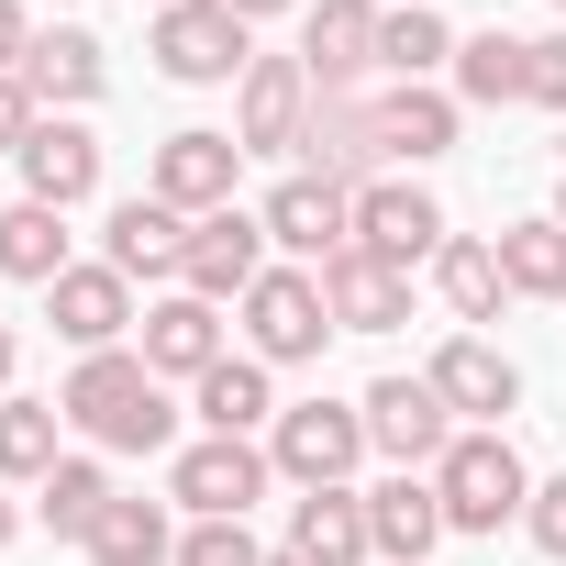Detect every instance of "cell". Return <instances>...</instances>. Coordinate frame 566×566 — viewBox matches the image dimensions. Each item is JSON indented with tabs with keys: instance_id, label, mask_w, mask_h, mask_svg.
<instances>
[{
	"instance_id": "1",
	"label": "cell",
	"mask_w": 566,
	"mask_h": 566,
	"mask_svg": "<svg viewBox=\"0 0 566 566\" xmlns=\"http://www.w3.org/2000/svg\"><path fill=\"white\" fill-rule=\"evenodd\" d=\"M56 411L90 433V444H112V455H156L167 433H178V411H167V389H156V367L145 356H78V378L56 389Z\"/></svg>"
},
{
	"instance_id": "2",
	"label": "cell",
	"mask_w": 566,
	"mask_h": 566,
	"mask_svg": "<svg viewBox=\"0 0 566 566\" xmlns=\"http://www.w3.org/2000/svg\"><path fill=\"white\" fill-rule=\"evenodd\" d=\"M145 56H156L178 90H222V78H244V67H255V23H244V12H222V0H178V12H156Z\"/></svg>"
},
{
	"instance_id": "3",
	"label": "cell",
	"mask_w": 566,
	"mask_h": 566,
	"mask_svg": "<svg viewBox=\"0 0 566 566\" xmlns=\"http://www.w3.org/2000/svg\"><path fill=\"white\" fill-rule=\"evenodd\" d=\"M433 489H444V533H500V522H522V500H533V478H522V455H511L500 433H455L444 467H433Z\"/></svg>"
},
{
	"instance_id": "4",
	"label": "cell",
	"mask_w": 566,
	"mask_h": 566,
	"mask_svg": "<svg viewBox=\"0 0 566 566\" xmlns=\"http://www.w3.org/2000/svg\"><path fill=\"white\" fill-rule=\"evenodd\" d=\"M323 334H334V312H323V277H312V266H266L255 290H244V345H255V367H312Z\"/></svg>"
},
{
	"instance_id": "5",
	"label": "cell",
	"mask_w": 566,
	"mask_h": 566,
	"mask_svg": "<svg viewBox=\"0 0 566 566\" xmlns=\"http://www.w3.org/2000/svg\"><path fill=\"white\" fill-rule=\"evenodd\" d=\"M356 455H367V411H345V400H301V411L266 422V467L301 478V489H345Z\"/></svg>"
},
{
	"instance_id": "6",
	"label": "cell",
	"mask_w": 566,
	"mask_h": 566,
	"mask_svg": "<svg viewBox=\"0 0 566 566\" xmlns=\"http://www.w3.org/2000/svg\"><path fill=\"white\" fill-rule=\"evenodd\" d=\"M266 444H244V433H200L178 467H167V500H189L200 522H244L255 500H266Z\"/></svg>"
},
{
	"instance_id": "7",
	"label": "cell",
	"mask_w": 566,
	"mask_h": 566,
	"mask_svg": "<svg viewBox=\"0 0 566 566\" xmlns=\"http://www.w3.org/2000/svg\"><path fill=\"white\" fill-rule=\"evenodd\" d=\"M356 244H367L378 266H400V277H411V266H433L455 233H444L433 189H411V178H367V189H356Z\"/></svg>"
},
{
	"instance_id": "8",
	"label": "cell",
	"mask_w": 566,
	"mask_h": 566,
	"mask_svg": "<svg viewBox=\"0 0 566 566\" xmlns=\"http://www.w3.org/2000/svg\"><path fill=\"white\" fill-rule=\"evenodd\" d=\"M255 222H266V244H290V255H323V266H334V255L356 244V189L301 167V178H277V189H266Z\"/></svg>"
},
{
	"instance_id": "9",
	"label": "cell",
	"mask_w": 566,
	"mask_h": 566,
	"mask_svg": "<svg viewBox=\"0 0 566 566\" xmlns=\"http://www.w3.org/2000/svg\"><path fill=\"white\" fill-rule=\"evenodd\" d=\"M301 134H312V67L301 56H255L244 101H233V145L244 156H290Z\"/></svg>"
},
{
	"instance_id": "10",
	"label": "cell",
	"mask_w": 566,
	"mask_h": 566,
	"mask_svg": "<svg viewBox=\"0 0 566 566\" xmlns=\"http://www.w3.org/2000/svg\"><path fill=\"white\" fill-rule=\"evenodd\" d=\"M23 200H45V211H78L90 189H101V134L78 123V112H45L34 134H23Z\"/></svg>"
},
{
	"instance_id": "11",
	"label": "cell",
	"mask_w": 566,
	"mask_h": 566,
	"mask_svg": "<svg viewBox=\"0 0 566 566\" xmlns=\"http://www.w3.org/2000/svg\"><path fill=\"white\" fill-rule=\"evenodd\" d=\"M356 411H367V444L400 467H444V444H455V411L433 400V378H378Z\"/></svg>"
},
{
	"instance_id": "12",
	"label": "cell",
	"mask_w": 566,
	"mask_h": 566,
	"mask_svg": "<svg viewBox=\"0 0 566 566\" xmlns=\"http://www.w3.org/2000/svg\"><path fill=\"white\" fill-rule=\"evenodd\" d=\"M45 323L78 345V356H112L123 345V323H134V277L101 255V266H67L56 290H45Z\"/></svg>"
},
{
	"instance_id": "13",
	"label": "cell",
	"mask_w": 566,
	"mask_h": 566,
	"mask_svg": "<svg viewBox=\"0 0 566 566\" xmlns=\"http://www.w3.org/2000/svg\"><path fill=\"white\" fill-rule=\"evenodd\" d=\"M301 67H312V90H367V67H378V0H312V12H301Z\"/></svg>"
},
{
	"instance_id": "14",
	"label": "cell",
	"mask_w": 566,
	"mask_h": 566,
	"mask_svg": "<svg viewBox=\"0 0 566 566\" xmlns=\"http://www.w3.org/2000/svg\"><path fill=\"white\" fill-rule=\"evenodd\" d=\"M233 167H244L233 134H167L156 145V200L189 211V222H211V211H233Z\"/></svg>"
},
{
	"instance_id": "15",
	"label": "cell",
	"mask_w": 566,
	"mask_h": 566,
	"mask_svg": "<svg viewBox=\"0 0 566 566\" xmlns=\"http://www.w3.org/2000/svg\"><path fill=\"white\" fill-rule=\"evenodd\" d=\"M255 277H266V222L255 211H211L200 233H189V301H244L255 290Z\"/></svg>"
},
{
	"instance_id": "16",
	"label": "cell",
	"mask_w": 566,
	"mask_h": 566,
	"mask_svg": "<svg viewBox=\"0 0 566 566\" xmlns=\"http://www.w3.org/2000/svg\"><path fill=\"white\" fill-rule=\"evenodd\" d=\"M301 156H312V178H367L389 145H378V101L367 90H312V134H301Z\"/></svg>"
},
{
	"instance_id": "17",
	"label": "cell",
	"mask_w": 566,
	"mask_h": 566,
	"mask_svg": "<svg viewBox=\"0 0 566 566\" xmlns=\"http://www.w3.org/2000/svg\"><path fill=\"white\" fill-rule=\"evenodd\" d=\"M323 312H334V334H389V323H411V277L378 266L367 244H345L323 266Z\"/></svg>"
},
{
	"instance_id": "18",
	"label": "cell",
	"mask_w": 566,
	"mask_h": 566,
	"mask_svg": "<svg viewBox=\"0 0 566 566\" xmlns=\"http://www.w3.org/2000/svg\"><path fill=\"white\" fill-rule=\"evenodd\" d=\"M422 378H433V400H444V411H467L478 433H489V422H500V411L522 400V367H511L500 345H478V334H455V345H444V356H433Z\"/></svg>"
},
{
	"instance_id": "19",
	"label": "cell",
	"mask_w": 566,
	"mask_h": 566,
	"mask_svg": "<svg viewBox=\"0 0 566 566\" xmlns=\"http://www.w3.org/2000/svg\"><path fill=\"white\" fill-rule=\"evenodd\" d=\"M367 533H378V566H422L433 544H444V489L433 478H378L367 489Z\"/></svg>"
},
{
	"instance_id": "20",
	"label": "cell",
	"mask_w": 566,
	"mask_h": 566,
	"mask_svg": "<svg viewBox=\"0 0 566 566\" xmlns=\"http://www.w3.org/2000/svg\"><path fill=\"white\" fill-rule=\"evenodd\" d=\"M290 555H301V566H367V555H378L367 489H301V500H290Z\"/></svg>"
},
{
	"instance_id": "21",
	"label": "cell",
	"mask_w": 566,
	"mask_h": 566,
	"mask_svg": "<svg viewBox=\"0 0 566 566\" xmlns=\"http://www.w3.org/2000/svg\"><path fill=\"white\" fill-rule=\"evenodd\" d=\"M189 233H200V222L145 189V200L112 211V266H123V277H189Z\"/></svg>"
},
{
	"instance_id": "22",
	"label": "cell",
	"mask_w": 566,
	"mask_h": 566,
	"mask_svg": "<svg viewBox=\"0 0 566 566\" xmlns=\"http://www.w3.org/2000/svg\"><path fill=\"white\" fill-rule=\"evenodd\" d=\"M145 367L200 389V378L222 367V312H211V301H189V290H178V301H156V312H145Z\"/></svg>"
},
{
	"instance_id": "23",
	"label": "cell",
	"mask_w": 566,
	"mask_h": 566,
	"mask_svg": "<svg viewBox=\"0 0 566 566\" xmlns=\"http://www.w3.org/2000/svg\"><path fill=\"white\" fill-rule=\"evenodd\" d=\"M101 34H78V23H56V34H34V56H23V90L45 101V112H78V101H101Z\"/></svg>"
},
{
	"instance_id": "24",
	"label": "cell",
	"mask_w": 566,
	"mask_h": 566,
	"mask_svg": "<svg viewBox=\"0 0 566 566\" xmlns=\"http://www.w3.org/2000/svg\"><path fill=\"white\" fill-rule=\"evenodd\" d=\"M0 277L56 290V277H67V211H45V200H12V211H0Z\"/></svg>"
},
{
	"instance_id": "25",
	"label": "cell",
	"mask_w": 566,
	"mask_h": 566,
	"mask_svg": "<svg viewBox=\"0 0 566 566\" xmlns=\"http://www.w3.org/2000/svg\"><path fill=\"white\" fill-rule=\"evenodd\" d=\"M444 56H455V23H444V12H422V0L378 12V67H389L400 90H422V78H433Z\"/></svg>"
},
{
	"instance_id": "26",
	"label": "cell",
	"mask_w": 566,
	"mask_h": 566,
	"mask_svg": "<svg viewBox=\"0 0 566 566\" xmlns=\"http://www.w3.org/2000/svg\"><path fill=\"white\" fill-rule=\"evenodd\" d=\"M522 78H533V45L522 34H455V101L500 112V101H522Z\"/></svg>"
},
{
	"instance_id": "27",
	"label": "cell",
	"mask_w": 566,
	"mask_h": 566,
	"mask_svg": "<svg viewBox=\"0 0 566 566\" xmlns=\"http://www.w3.org/2000/svg\"><path fill=\"white\" fill-rule=\"evenodd\" d=\"M500 277H511V301H566V222H511L500 233Z\"/></svg>"
},
{
	"instance_id": "28",
	"label": "cell",
	"mask_w": 566,
	"mask_h": 566,
	"mask_svg": "<svg viewBox=\"0 0 566 566\" xmlns=\"http://www.w3.org/2000/svg\"><path fill=\"white\" fill-rule=\"evenodd\" d=\"M378 145L411 156V167L444 156V145H455V101H444V90H378Z\"/></svg>"
},
{
	"instance_id": "29",
	"label": "cell",
	"mask_w": 566,
	"mask_h": 566,
	"mask_svg": "<svg viewBox=\"0 0 566 566\" xmlns=\"http://www.w3.org/2000/svg\"><path fill=\"white\" fill-rule=\"evenodd\" d=\"M56 400H0V478H23V489H45L67 455H56Z\"/></svg>"
},
{
	"instance_id": "30",
	"label": "cell",
	"mask_w": 566,
	"mask_h": 566,
	"mask_svg": "<svg viewBox=\"0 0 566 566\" xmlns=\"http://www.w3.org/2000/svg\"><path fill=\"white\" fill-rule=\"evenodd\" d=\"M433 277H444L455 323H500V301H511V277H500V244H478V233H455V244L433 255Z\"/></svg>"
},
{
	"instance_id": "31",
	"label": "cell",
	"mask_w": 566,
	"mask_h": 566,
	"mask_svg": "<svg viewBox=\"0 0 566 566\" xmlns=\"http://www.w3.org/2000/svg\"><path fill=\"white\" fill-rule=\"evenodd\" d=\"M112 500H123V489H112V478H101L90 455H67V467H56V478L34 489V511H45V533H67V544H90Z\"/></svg>"
},
{
	"instance_id": "32",
	"label": "cell",
	"mask_w": 566,
	"mask_h": 566,
	"mask_svg": "<svg viewBox=\"0 0 566 566\" xmlns=\"http://www.w3.org/2000/svg\"><path fill=\"white\" fill-rule=\"evenodd\" d=\"M167 555H178V533H167L156 500H112L101 533H90V566H167Z\"/></svg>"
},
{
	"instance_id": "33",
	"label": "cell",
	"mask_w": 566,
	"mask_h": 566,
	"mask_svg": "<svg viewBox=\"0 0 566 566\" xmlns=\"http://www.w3.org/2000/svg\"><path fill=\"white\" fill-rule=\"evenodd\" d=\"M200 422H211V433H255V422H277L266 367H255V356H222V367L200 378Z\"/></svg>"
},
{
	"instance_id": "34",
	"label": "cell",
	"mask_w": 566,
	"mask_h": 566,
	"mask_svg": "<svg viewBox=\"0 0 566 566\" xmlns=\"http://www.w3.org/2000/svg\"><path fill=\"white\" fill-rule=\"evenodd\" d=\"M178 566H266V555H255L244 522H189V533H178Z\"/></svg>"
},
{
	"instance_id": "35",
	"label": "cell",
	"mask_w": 566,
	"mask_h": 566,
	"mask_svg": "<svg viewBox=\"0 0 566 566\" xmlns=\"http://www.w3.org/2000/svg\"><path fill=\"white\" fill-rule=\"evenodd\" d=\"M522 533H533L544 555H566V478H544V489L522 500Z\"/></svg>"
},
{
	"instance_id": "36",
	"label": "cell",
	"mask_w": 566,
	"mask_h": 566,
	"mask_svg": "<svg viewBox=\"0 0 566 566\" xmlns=\"http://www.w3.org/2000/svg\"><path fill=\"white\" fill-rule=\"evenodd\" d=\"M522 101L566 112V34H544V45H533V78H522Z\"/></svg>"
},
{
	"instance_id": "37",
	"label": "cell",
	"mask_w": 566,
	"mask_h": 566,
	"mask_svg": "<svg viewBox=\"0 0 566 566\" xmlns=\"http://www.w3.org/2000/svg\"><path fill=\"white\" fill-rule=\"evenodd\" d=\"M45 123V101L23 90V78H0V156H23V134Z\"/></svg>"
},
{
	"instance_id": "38",
	"label": "cell",
	"mask_w": 566,
	"mask_h": 566,
	"mask_svg": "<svg viewBox=\"0 0 566 566\" xmlns=\"http://www.w3.org/2000/svg\"><path fill=\"white\" fill-rule=\"evenodd\" d=\"M23 56H34V23H23V0H0V78H23Z\"/></svg>"
},
{
	"instance_id": "39",
	"label": "cell",
	"mask_w": 566,
	"mask_h": 566,
	"mask_svg": "<svg viewBox=\"0 0 566 566\" xmlns=\"http://www.w3.org/2000/svg\"><path fill=\"white\" fill-rule=\"evenodd\" d=\"M222 12H244V23H277V12H301V0H222Z\"/></svg>"
},
{
	"instance_id": "40",
	"label": "cell",
	"mask_w": 566,
	"mask_h": 566,
	"mask_svg": "<svg viewBox=\"0 0 566 566\" xmlns=\"http://www.w3.org/2000/svg\"><path fill=\"white\" fill-rule=\"evenodd\" d=\"M0 400H12V323H0Z\"/></svg>"
},
{
	"instance_id": "41",
	"label": "cell",
	"mask_w": 566,
	"mask_h": 566,
	"mask_svg": "<svg viewBox=\"0 0 566 566\" xmlns=\"http://www.w3.org/2000/svg\"><path fill=\"white\" fill-rule=\"evenodd\" d=\"M12 533H23V511H12V500H0V544H12Z\"/></svg>"
},
{
	"instance_id": "42",
	"label": "cell",
	"mask_w": 566,
	"mask_h": 566,
	"mask_svg": "<svg viewBox=\"0 0 566 566\" xmlns=\"http://www.w3.org/2000/svg\"><path fill=\"white\" fill-rule=\"evenodd\" d=\"M266 566H301V555H266Z\"/></svg>"
},
{
	"instance_id": "43",
	"label": "cell",
	"mask_w": 566,
	"mask_h": 566,
	"mask_svg": "<svg viewBox=\"0 0 566 566\" xmlns=\"http://www.w3.org/2000/svg\"><path fill=\"white\" fill-rule=\"evenodd\" d=\"M555 222H566V189H555Z\"/></svg>"
},
{
	"instance_id": "44",
	"label": "cell",
	"mask_w": 566,
	"mask_h": 566,
	"mask_svg": "<svg viewBox=\"0 0 566 566\" xmlns=\"http://www.w3.org/2000/svg\"><path fill=\"white\" fill-rule=\"evenodd\" d=\"M156 12H178V0H156Z\"/></svg>"
},
{
	"instance_id": "45",
	"label": "cell",
	"mask_w": 566,
	"mask_h": 566,
	"mask_svg": "<svg viewBox=\"0 0 566 566\" xmlns=\"http://www.w3.org/2000/svg\"><path fill=\"white\" fill-rule=\"evenodd\" d=\"M378 12H400V0H378Z\"/></svg>"
}]
</instances>
